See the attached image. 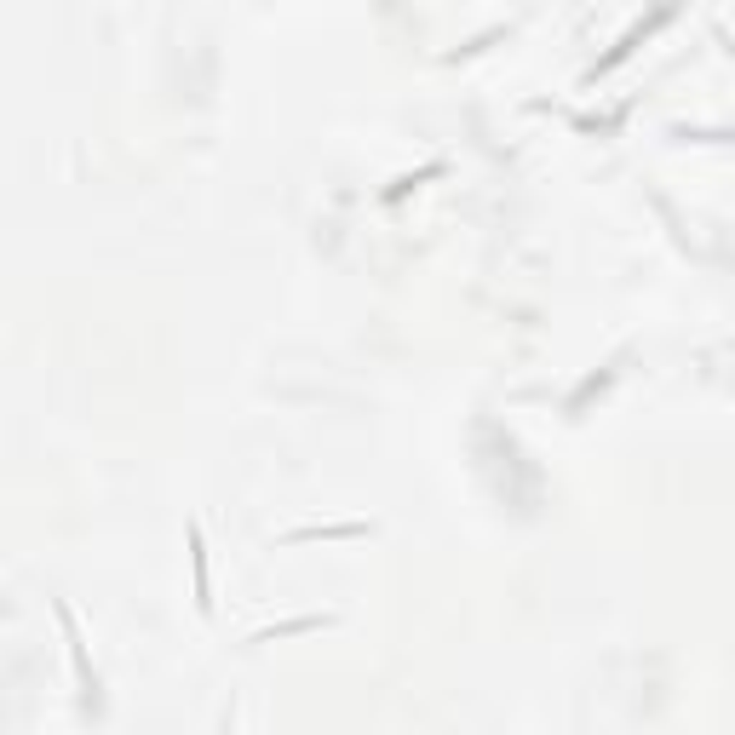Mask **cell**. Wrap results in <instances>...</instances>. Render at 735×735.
I'll return each instance as SVG.
<instances>
[{
	"label": "cell",
	"mask_w": 735,
	"mask_h": 735,
	"mask_svg": "<svg viewBox=\"0 0 735 735\" xmlns=\"http://www.w3.org/2000/svg\"><path fill=\"white\" fill-rule=\"evenodd\" d=\"M190 551H196V603L201 615H213V598H207V558H201V529L190 523Z\"/></svg>",
	"instance_id": "cell-1"
}]
</instances>
